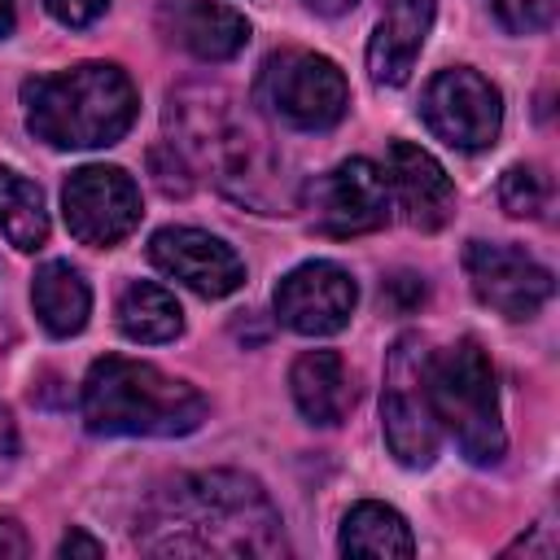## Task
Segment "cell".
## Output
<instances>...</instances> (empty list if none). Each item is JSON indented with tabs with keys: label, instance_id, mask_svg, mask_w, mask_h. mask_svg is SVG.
I'll use <instances>...</instances> for the list:
<instances>
[{
	"label": "cell",
	"instance_id": "30bf717a",
	"mask_svg": "<svg viewBox=\"0 0 560 560\" xmlns=\"http://www.w3.org/2000/svg\"><path fill=\"white\" fill-rule=\"evenodd\" d=\"M354 302H359V289H354L350 271L337 262H324V258L293 267L276 284V315L284 328H293L302 337L341 332L354 315Z\"/></svg>",
	"mask_w": 560,
	"mask_h": 560
},
{
	"label": "cell",
	"instance_id": "4fadbf2b",
	"mask_svg": "<svg viewBox=\"0 0 560 560\" xmlns=\"http://www.w3.org/2000/svg\"><path fill=\"white\" fill-rule=\"evenodd\" d=\"M385 184H389V201H398V210L411 228L438 232L451 223L455 188L429 149H420L411 140H394L385 153Z\"/></svg>",
	"mask_w": 560,
	"mask_h": 560
},
{
	"label": "cell",
	"instance_id": "484cf974",
	"mask_svg": "<svg viewBox=\"0 0 560 560\" xmlns=\"http://www.w3.org/2000/svg\"><path fill=\"white\" fill-rule=\"evenodd\" d=\"M26 551H31V542H26L22 525L9 521V516H0V560H22Z\"/></svg>",
	"mask_w": 560,
	"mask_h": 560
},
{
	"label": "cell",
	"instance_id": "ffe728a7",
	"mask_svg": "<svg viewBox=\"0 0 560 560\" xmlns=\"http://www.w3.org/2000/svg\"><path fill=\"white\" fill-rule=\"evenodd\" d=\"M0 232L18 249H39L48 241V210L35 179L13 166H0Z\"/></svg>",
	"mask_w": 560,
	"mask_h": 560
},
{
	"label": "cell",
	"instance_id": "d4e9b609",
	"mask_svg": "<svg viewBox=\"0 0 560 560\" xmlns=\"http://www.w3.org/2000/svg\"><path fill=\"white\" fill-rule=\"evenodd\" d=\"M57 556H61V560H74V556H88V560H96V556H105V547H101L92 534H83V529H70V534L57 542Z\"/></svg>",
	"mask_w": 560,
	"mask_h": 560
},
{
	"label": "cell",
	"instance_id": "277c9868",
	"mask_svg": "<svg viewBox=\"0 0 560 560\" xmlns=\"http://www.w3.org/2000/svg\"><path fill=\"white\" fill-rule=\"evenodd\" d=\"M429 398L438 429H446L468 464H499L508 433L499 420V389L490 354L477 337H459L442 354H429Z\"/></svg>",
	"mask_w": 560,
	"mask_h": 560
},
{
	"label": "cell",
	"instance_id": "3957f363",
	"mask_svg": "<svg viewBox=\"0 0 560 560\" xmlns=\"http://www.w3.org/2000/svg\"><path fill=\"white\" fill-rule=\"evenodd\" d=\"M201 420L206 398L153 363L105 354L83 376V424L101 438H184Z\"/></svg>",
	"mask_w": 560,
	"mask_h": 560
},
{
	"label": "cell",
	"instance_id": "e0dca14e",
	"mask_svg": "<svg viewBox=\"0 0 560 560\" xmlns=\"http://www.w3.org/2000/svg\"><path fill=\"white\" fill-rule=\"evenodd\" d=\"M31 302H35L39 324L52 337L83 332V324L92 315V289L70 262H44L35 271V284H31Z\"/></svg>",
	"mask_w": 560,
	"mask_h": 560
},
{
	"label": "cell",
	"instance_id": "52a82bcc",
	"mask_svg": "<svg viewBox=\"0 0 560 560\" xmlns=\"http://www.w3.org/2000/svg\"><path fill=\"white\" fill-rule=\"evenodd\" d=\"M420 118L424 127L446 140L451 149H464V153H477V149H490L499 140V127H503V96L490 79H481L477 70L468 66H451V70H438L420 96Z\"/></svg>",
	"mask_w": 560,
	"mask_h": 560
},
{
	"label": "cell",
	"instance_id": "2e32d148",
	"mask_svg": "<svg viewBox=\"0 0 560 560\" xmlns=\"http://www.w3.org/2000/svg\"><path fill=\"white\" fill-rule=\"evenodd\" d=\"M175 31H179V44L201 61H232L249 44L245 13L219 0H188L175 13Z\"/></svg>",
	"mask_w": 560,
	"mask_h": 560
},
{
	"label": "cell",
	"instance_id": "4316f807",
	"mask_svg": "<svg viewBox=\"0 0 560 560\" xmlns=\"http://www.w3.org/2000/svg\"><path fill=\"white\" fill-rule=\"evenodd\" d=\"M315 13H328V18H337V13H350L359 0H306Z\"/></svg>",
	"mask_w": 560,
	"mask_h": 560
},
{
	"label": "cell",
	"instance_id": "d6986e66",
	"mask_svg": "<svg viewBox=\"0 0 560 560\" xmlns=\"http://www.w3.org/2000/svg\"><path fill=\"white\" fill-rule=\"evenodd\" d=\"M337 547H341V556H411L416 538H411V525L394 508L354 503L341 521Z\"/></svg>",
	"mask_w": 560,
	"mask_h": 560
},
{
	"label": "cell",
	"instance_id": "603a6c76",
	"mask_svg": "<svg viewBox=\"0 0 560 560\" xmlns=\"http://www.w3.org/2000/svg\"><path fill=\"white\" fill-rule=\"evenodd\" d=\"M381 302H385L389 311H398V315H411V311L424 302V280H420L416 271H398V276H389V280L381 284Z\"/></svg>",
	"mask_w": 560,
	"mask_h": 560
},
{
	"label": "cell",
	"instance_id": "7402d4cb",
	"mask_svg": "<svg viewBox=\"0 0 560 560\" xmlns=\"http://www.w3.org/2000/svg\"><path fill=\"white\" fill-rule=\"evenodd\" d=\"M490 4H494V18H499L512 35L547 31L551 18H556V0H490Z\"/></svg>",
	"mask_w": 560,
	"mask_h": 560
},
{
	"label": "cell",
	"instance_id": "cb8c5ba5",
	"mask_svg": "<svg viewBox=\"0 0 560 560\" xmlns=\"http://www.w3.org/2000/svg\"><path fill=\"white\" fill-rule=\"evenodd\" d=\"M44 9H48L61 26H92V22L109 9V0H44Z\"/></svg>",
	"mask_w": 560,
	"mask_h": 560
},
{
	"label": "cell",
	"instance_id": "9a60e30c",
	"mask_svg": "<svg viewBox=\"0 0 560 560\" xmlns=\"http://www.w3.org/2000/svg\"><path fill=\"white\" fill-rule=\"evenodd\" d=\"M289 389L298 411L311 424H341L350 402H354V385L346 376V363L337 350H306L293 359L289 368Z\"/></svg>",
	"mask_w": 560,
	"mask_h": 560
},
{
	"label": "cell",
	"instance_id": "ba28073f",
	"mask_svg": "<svg viewBox=\"0 0 560 560\" xmlns=\"http://www.w3.org/2000/svg\"><path fill=\"white\" fill-rule=\"evenodd\" d=\"M66 228L92 249L118 245L140 223V188L122 166H79L61 188Z\"/></svg>",
	"mask_w": 560,
	"mask_h": 560
},
{
	"label": "cell",
	"instance_id": "8fae6325",
	"mask_svg": "<svg viewBox=\"0 0 560 560\" xmlns=\"http://www.w3.org/2000/svg\"><path fill=\"white\" fill-rule=\"evenodd\" d=\"M389 219V184L385 171L368 158L337 162L315 184V228L324 236H363L385 228Z\"/></svg>",
	"mask_w": 560,
	"mask_h": 560
},
{
	"label": "cell",
	"instance_id": "7a4b0ae2",
	"mask_svg": "<svg viewBox=\"0 0 560 560\" xmlns=\"http://www.w3.org/2000/svg\"><path fill=\"white\" fill-rule=\"evenodd\" d=\"M22 109L35 140L52 149H101L131 131L140 96L114 61H79L70 70L26 79Z\"/></svg>",
	"mask_w": 560,
	"mask_h": 560
},
{
	"label": "cell",
	"instance_id": "ac0fdd59",
	"mask_svg": "<svg viewBox=\"0 0 560 560\" xmlns=\"http://www.w3.org/2000/svg\"><path fill=\"white\" fill-rule=\"evenodd\" d=\"M118 328L127 341H140V346H162V341H175L179 328H184V311L175 302L171 289L153 284V280H131L118 298Z\"/></svg>",
	"mask_w": 560,
	"mask_h": 560
},
{
	"label": "cell",
	"instance_id": "44dd1931",
	"mask_svg": "<svg viewBox=\"0 0 560 560\" xmlns=\"http://www.w3.org/2000/svg\"><path fill=\"white\" fill-rule=\"evenodd\" d=\"M547 197H551V184L538 166H508L503 179H499V206L512 214V219H538L547 210Z\"/></svg>",
	"mask_w": 560,
	"mask_h": 560
},
{
	"label": "cell",
	"instance_id": "6da1fadb",
	"mask_svg": "<svg viewBox=\"0 0 560 560\" xmlns=\"http://www.w3.org/2000/svg\"><path fill=\"white\" fill-rule=\"evenodd\" d=\"M136 542L149 556H280V512L267 490L232 468L184 472L162 486L140 525Z\"/></svg>",
	"mask_w": 560,
	"mask_h": 560
},
{
	"label": "cell",
	"instance_id": "5bb4252c",
	"mask_svg": "<svg viewBox=\"0 0 560 560\" xmlns=\"http://www.w3.org/2000/svg\"><path fill=\"white\" fill-rule=\"evenodd\" d=\"M433 26V0H389L372 39H368V70L381 88H402L416 70L424 35Z\"/></svg>",
	"mask_w": 560,
	"mask_h": 560
},
{
	"label": "cell",
	"instance_id": "9c48e42d",
	"mask_svg": "<svg viewBox=\"0 0 560 560\" xmlns=\"http://www.w3.org/2000/svg\"><path fill=\"white\" fill-rule=\"evenodd\" d=\"M464 271L481 306L499 311L503 319H529L551 298V271L534 262L521 245H494V241H468Z\"/></svg>",
	"mask_w": 560,
	"mask_h": 560
},
{
	"label": "cell",
	"instance_id": "5b68a950",
	"mask_svg": "<svg viewBox=\"0 0 560 560\" xmlns=\"http://www.w3.org/2000/svg\"><path fill=\"white\" fill-rule=\"evenodd\" d=\"M381 429L385 446L402 468H429L438 459V416L429 398V346L420 332H402L385 359L381 389Z\"/></svg>",
	"mask_w": 560,
	"mask_h": 560
},
{
	"label": "cell",
	"instance_id": "7c38bea8",
	"mask_svg": "<svg viewBox=\"0 0 560 560\" xmlns=\"http://www.w3.org/2000/svg\"><path fill=\"white\" fill-rule=\"evenodd\" d=\"M149 258L158 262V271H166L171 280H179L197 298H228L245 284L241 254L228 241H219L201 228H162V232H153Z\"/></svg>",
	"mask_w": 560,
	"mask_h": 560
},
{
	"label": "cell",
	"instance_id": "83f0119b",
	"mask_svg": "<svg viewBox=\"0 0 560 560\" xmlns=\"http://www.w3.org/2000/svg\"><path fill=\"white\" fill-rule=\"evenodd\" d=\"M13 22H18L13 0H0V39H9V35H13Z\"/></svg>",
	"mask_w": 560,
	"mask_h": 560
},
{
	"label": "cell",
	"instance_id": "8992f818",
	"mask_svg": "<svg viewBox=\"0 0 560 560\" xmlns=\"http://www.w3.org/2000/svg\"><path fill=\"white\" fill-rule=\"evenodd\" d=\"M258 101L284 127L328 131L341 122V114L350 105V88H346V74L337 70V61L306 52V48H284L262 61Z\"/></svg>",
	"mask_w": 560,
	"mask_h": 560
}]
</instances>
